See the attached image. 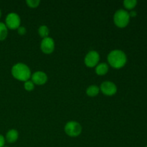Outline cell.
I'll use <instances>...</instances> for the list:
<instances>
[{
	"mask_svg": "<svg viewBox=\"0 0 147 147\" xmlns=\"http://www.w3.org/2000/svg\"><path fill=\"white\" fill-rule=\"evenodd\" d=\"M99 60H100V55L95 50H91L87 53L84 62L87 67H93L98 64Z\"/></svg>",
	"mask_w": 147,
	"mask_h": 147,
	"instance_id": "obj_6",
	"label": "cell"
},
{
	"mask_svg": "<svg viewBox=\"0 0 147 147\" xmlns=\"http://www.w3.org/2000/svg\"><path fill=\"white\" fill-rule=\"evenodd\" d=\"M100 90L104 95L108 96H113L117 92L116 84L111 81H104L100 84Z\"/></svg>",
	"mask_w": 147,
	"mask_h": 147,
	"instance_id": "obj_7",
	"label": "cell"
},
{
	"mask_svg": "<svg viewBox=\"0 0 147 147\" xmlns=\"http://www.w3.org/2000/svg\"><path fill=\"white\" fill-rule=\"evenodd\" d=\"M5 144V139L2 135L0 134V147H4Z\"/></svg>",
	"mask_w": 147,
	"mask_h": 147,
	"instance_id": "obj_19",
	"label": "cell"
},
{
	"mask_svg": "<svg viewBox=\"0 0 147 147\" xmlns=\"http://www.w3.org/2000/svg\"><path fill=\"white\" fill-rule=\"evenodd\" d=\"M17 32H18V34H20V35H24V34H26V32H27V30H26L25 27H23V26H20V27L17 29Z\"/></svg>",
	"mask_w": 147,
	"mask_h": 147,
	"instance_id": "obj_18",
	"label": "cell"
},
{
	"mask_svg": "<svg viewBox=\"0 0 147 147\" xmlns=\"http://www.w3.org/2000/svg\"><path fill=\"white\" fill-rule=\"evenodd\" d=\"M108 62L111 67L115 69H120L126 65L127 62L126 55L121 50H114L110 52L107 57Z\"/></svg>",
	"mask_w": 147,
	"mask_h": 147,
	"instance_id": "obj_1",
	"label": "cell"
},
{
	"mask_svg": "<svg viewBox=\"0 0 147 147\" xmlns=\"http://www.w3.org/2000/svg\"><path fill=\"white\" fill-rule=\"evenodd\" d=\"M8 34V28L6 24L3 22H0V41L5 40Z\"/></svg>",
	"mask_w": 147,
	"mask_h": 147,
	"instance_id": "obj_13",
	"label": "cell"
},
{
	"mask_svg": "<svg viewBox=\"0 0 147 147\" xmlns=\"http://www.w3.org/2000/svg\"><path fill=\"white\" fill-rule=\"evenodd\" d=\"M4 147H8V146H4Z\"/></svg>",
	"mask_w": 147,
	"mask_h": 147,
	"instance_id": "obj_22",
	"label": "cell"
},
{
	"mask_svg": "<svg viewBox=\"0 0 147 147\" xmlns=\"http://www.w3.org/2000/svg\"><path fill=\"white\" fill-rule=\"evenodd\" d=\"M146 147H147V146H146Z\"/></svg>",
	"mask_w": 147,
	"mask_h": 147,
	"instance_id": "obj_23",
	"label": "cell"
},
{
	"mask_svg": "<svg viewBox=\"0 0 147 147\" xmlns=\"http://www.w3.org/2000/svg\"><path fill=\"white\" fill-rule=\"evenodd\" d=\"M11 75L20 81L25 82L31 78V70L27 65L19 63L11 67Z\"/></svg>",
	"mask_w": 147,
	"mask_h": 147,
	"instance_id": "obj_2",
	"label": "cell"
},
{
	"mask_svg": "<svg viewBox=\"0 0 147 147\" xmlns=\"http://www.w3.org/2000/svg\"><path fill=\"white\" fill-rule=\"evenodd\" d=\"M26 4L30 8H37L40 4V0H27Z\"/></svg>",
	"mask_w": 147,
	"mask_h": 147,
	"instance_id": "obj_16",
	"label": "cell"
},
{
	"mask_svg": "<svg viewBox=\"0 0 147 147\" xmlns=\"http://www.w3.org/2000/svg\"><path fill=\"white\" fill-rule=\"evenodd\" d=\"M32 81L34 84L42 86L47 81V76L42 71H37L31 76Z\"/></svg>",
	"mask_w": 147,
	"mask_h": 147,
	"instance_id": "obj_9",
	"label": "cell"
},
{
	"mask_svg": "<svg viewBox=\"0 0 147 147\" xmlns=\"http://www.w3.org/2000/svg\"><path fill=\"white\" fill-rule=\"evenodd\" d=\"M18 137V131L15 130V129H11V130L8 131V132L6 134V140L9 144H13L15 142H17Z\"/></svg>",
	"mask_w": 147,
	"mask_h": 147,
	"instance_id": "obj_10",
	"label": "cell"
},
{
	"mask_svg": "<svg viewBox=\"0 0 147 147\" xmlns=\"http://www.w3.org/2000/svg\"><path fill=\"white\" fill-rule=\"evenodd\" d=\"M109 67L107 63H99V64H98L96 66V70H95V71H96V74L98 76H105L109 72Z\"/></svg>",
	"mask_w": 147,
	"mask_h": 147,
	"instance_id": "obj_11",
	"label": "cell"
},
{
	"mask_svg": "<svg viewBox=\"0 0 147 147\" xmlns=\"http://www.w3.org/2000/svg\"><path fill=\"white\" fill-rule=\"evenodd\" d=\"M137 4L136 0H125L123 1V6L127 9H133Z\"/></svg>",
	"mask_w": 147,
	"mask_h": 147,
	"instance_id": "obj_15",
	"label": "cell"
},
{
	"mask_svg": "<svg viewBox=\"0 0 147 147\" xmlns=\"http://www.w3.org/2000/svg\"><path fill=\"white\" fill-rule=\"evenodd\" d=\"M130 16L129 12L124 9H119L113 15V22L119 28H124L129 24Z\"/></svg>",
	"mask_w": 147,
	"mask_h": 147,
	"instance_id": "obj_3",
	"label": "cell"
},
{
	"mask_svg": "<svg viewBox=\"0 0 147 147\" xmlns=\"http://www.w3.org/2000/svg\"><path fill=\"white\" fill-rule=\"evenodd\" d=\"M24 87L27 91H32L34 88V84L32 83V80H27L24 82Z\"/></svg>",
	"mask_w": 147,
	"mask_h": 147,
	"instance_id": "obj_17",
	"label": "cell"
},
{
	"mask_svg": "<svg viewBox=\"0 0 147 147\" xmlns=\"http://www.w3.org/2000/svg\"><path fill=\"white\" fill-rule=\"evenodd\" d=\"M49 33H50V30L49 28L45 25H42L39 27L38 29V34L43 39L46 38V37H49Z\"/></svg>",
	"mask_w": 147,
	"mask_h": 147,
	"instance_id": "obj_14",
	"label": "cell"
},
{
	"mask_svg": "<svg viewBox=\"0 0 147 147\" xmlns=\"http://www.w3.org/2000/svg\"><path fill=\"white\" fill-rule=\"evenodd\" d=\"M42 52L45 54H51L55 50V41L53 38L48 37L42 39L40 45Z\"/></svg>",
	"mask_w": 147,
	"mask_h": 147,
	"instance_id": "obj_8",
	"label": "cell"
},
{
	"mask_svg": "<svg viewBox=\"0 0 147 147\" xmlns=\"http://www.w3.org/2000/svg\"><path fill=\"white\" fill-rule=\"evenodd\" d=\"M1 10H0V18H1Z\"/></svg>",
	"mask_w": 147,
	"mask_h": 147,
	"instance_id": "obj_21",
	"label": "cell"
},
{
	"mask_svg": "<svg viewBox=\"0 0 147 147\" xmlns=\"http://www.w3.org/2000/svg\"><path fill=\"white\" fill-rule=\"evenodd\" d=\"M129 16H130V17H135L136 16V11H131V12H129Z\"/></svg>",
	"mask_w": 147,
	"mask_h": 147,
	"instance_id": "obj_20",
	"label": "cell"
},
{
	"mask_svg": "<svg viewBox=\"0 0 147 147\" xmlns=\"http://www.w3.org/2000/svg\"><path fill=\"white\" fill-rule=\"evenodd\" d=\"M65 132L70 137H76L81 134L82 126L78 122L70 121L65 126Z\"/></svg>",
	"mask_w": 147,
	"mask_h": 147,
	"instance_id": "obj_4",
	"label": "cell"
},
{
	"mask_svg": "<svg viewBox=\"0 0 147 147\" xmlns=\"http://www.w3.org/2000/svg\"><path fill=\"white\" fill-rule=\"evenodd\" d=\"M100 92V88L98 87L96 85L90 86L86 90V94L90 97H95L97 96Z\"/></svg>",
	"mask_w": 147,
	"mask_h": 147,
	"instance_id": "obj_12",
	"label": "cell"
},
{
	"mask_svg": "<svg viewBox=\"0 0 147 147\" xmlns=\"http://www.w3.org/2000/svg\"><path fill=\"white\" fill-rule=\"evenodd\" d=\"M5 23L7 28L10 29V30H16L20 27L21 20H20V17L18 14L11 12L7 14V17H6Z\"/></svg>",
	"mask_w": 147,
	"mask_h": 147,
	"instance_id": "obj_5",
	"label": "cell"
}]
</instances>
